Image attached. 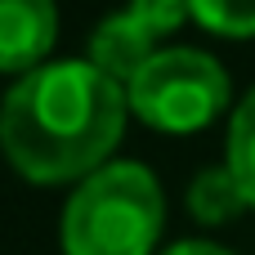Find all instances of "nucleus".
Instances as JSON below:
<instances>
[{
	"instance_id": "f257e3e1",
	"label": "nucleus",
	"mask_w": 255,
	"mask_h": 255,
	"mask_svg": "<svg viewBox=\"0 0 255 255\" xmlns=\"http://www.w3.org/2000/svg\"><path fill=\"white\" fill-rule=\"evenodd\" d=\"M126 85L90 58L40 63L0 103V148L27 184H81L121 143Z\"/></svg>"
},
{
	"instance_id": "f03ea898",
	"label": "nucleus",
	"mask_w": 255,
	"mask_h": 255,
	"mask_svg": "<svg viewBox=\"0 0 255 255\" xmlns=\"http://www.w3.org/2000/svg\"><path fill=\"white\" fill-rule=\"evenodd\" d=\"M161 184L139 161H108L85 175L63 211V255H152L161 238Z\"/></svg>"
},
{
	"instance_id": "7ed1b4c3",
	"label": "nucleus",
	"mask_w": 255,
	"mask_h": 255,
	"mask_svg": "<svg viewBox=\"0 0 255 255\" xmlns=\"http://www.w3.org/2000/svg\"><path fill=\"white\" fill-rule=\"evenodd\" d=\"M130 112L166 134H188L211 126L229 108V76L202 49H157L130 81H126Z\"/></svg>"
},
{
	"instance_id": "20e7f679",
	"label": "nucleus",
	"mask_w": 255,
	"mask_h": 255,
	"mask_svg": "<svg viewBox=\"0 0 255 255\" xmlns=\"http://www.w3.org/2000/svg\"><path fill=\"white\" fill-rule=\"evenodd\" d=\"M184 18H188V0H130L121 13H112L94 27L90 63L99 72H108L117 85H126L157 54L161 36H170Z\"/></svg>"
},
{
	"instance_id": "39448f33",
	"label": "nucleus",
	"mask_w": 255,
	"mask_h": 255,
	"mask_svg": "<svg viewBox=\"0 0 255 255\" xmlns=\"http://www.w3.org/2000/svg\"><path fill=\"white\" fill-rule=\"evenodd\" d=\"M58 36L54 0H0V72H31Z\"/></svg>"
},
{
	"instance_id": "423d86ee",
	"label": "nucleus",
	"mask_w": 255,
	"mask_h": 255,
	"mask_svg": "<svg viewBox=\"0 0 255 255\" xmlns=\"http://www.w3.org/2000/svg\"><path fill=\"white\" fill-rule=\"evenodd\" d=\"M188 211L202 220V224H224L233 220L238 211H247V197L238 188V179L229 175V166H211L193 179L188 188Z\"/></svg>"
},
{
	"instance_id": "0eeeda50",
	"label": "nucleus",
	"mask_w": 255,
	"mask_h": 255,
	"mask_svg": "<svg viewBox=\"0 0 255 255\" xmlns=\"http://www.w3.org/2000/svg\"><path fill=\"white\" fill-rule=\"evenodd\" d=\"M229 175L238 179L247 206H255V90L233 108L229 121V157H224Z\"/></svg>"
},
{
	"instance_id": "6e6552de",
	"label": "nucleus",
	"mask_w": 255,
	"mask_h": 255,
	"mask_svg": "<svg viewBox=\"0 0 255 255\" xmlns=\"http://www.w3.org/2000/svg\"><path fill=\"white\" fill-rule=\"evenodd\" d=\"M188 18H197V27L229 40L255 36V0H188Z\"/></svg>"
},
{
	"instance_id": "1a4fd4ad",
	"label": "nucleus",
	"mask_w": 255,
	"mask_h": 255,
	"mask_svg": "<svg viewBox=\"0 0 255 255\" xmlns=\"http://www.w3.org/2000/svg\"><path fill=\"white\" fill-rule=\"evenodd\" d=\"M161 255H233V251H224L215 242H179V247H170V251H161Z\"/></svg>"
}]
</instances>
